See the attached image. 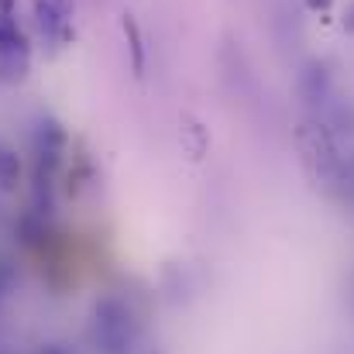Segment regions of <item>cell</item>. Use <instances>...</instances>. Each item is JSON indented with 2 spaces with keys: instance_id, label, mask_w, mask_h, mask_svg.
Masks as SVG:
<instances>
[{
  "instance_id": "1",
  "label": "cell",
  "mask_w": 354,
  "mask_h": 354,
  "mask_svg": "<svg viewBox=\"0 0 354 354\" xmlns=\"http://www.w3.org/2000/svg\"><path fill=\"white\" fill-rule=\"evenodd\" d=\"M93 337L100 354H134L138 348V320L118 296H104L93 306Z\"/></svg>"
},
{
  "instance_id": "2",
  "label": "cell",
  "mask_w": 354,
  "mask_h": 354,
  "mask_svg": "<svg viewBox=\"0 0 354 354\" xmlns=\"http://www.w3.org/2000/svg\"><path fill=\"white\" fill-rule=\"evenodd\" d=\"M31 69V45L14 10H0V83H21Z\"/></svg>"
},
{
  "instance_id": "3",
  "label": "cell",
  "mask_w": 354,
  "mask_h": 354,
  "mask_svg": "<svg viewBox=\"0 0 354 354\" xmlns=\"http://www.w3.org/2000/svg\"><path fill=\"white\" fill-rule=\"evenodd\" d=\"M120 28H124V38H127V52H131V69H134V76L141 80V76H145V66H148L141 24H138V17H134V14H124V17H120Z\"/></svg>"
},
{
  "instance_id": "4",
  "label": "cell",
  "mask_w": 354,
  "mask_h": 354,
  "mask_svg": "<svg viewBox=\"0 0 354 354\" xmlns=\"http://www.w3.org/2000/svg\"><path fill=\"white\" fill-rule=\"evenodd\" d=\"M21 155L10 148V145H0V189L3 193H14L17 183H21Z\"/></svg>"
},
{
  "instance_id": "5",
  "label": "cell",
  "mask_w": 354,
  "mask_h": 354,
  "mask_svg": "<svg viewBox=\"0 0 354 354\" xmlns=\"http://www.w3.org/2000/svg\"><path fill=\"white\" fill-rule=\"evenodd\" d=\"M303 93L317 104H327L330 100V76H327V69L324 66H310L306 69V76H303Z\"/></svg>"
},
{
  "instance_id": "6",
  "label": "cell",
  "mask_w": 354,
  "mask_h": 354,
  "mask_svg": "<svg viewBox=\"0 0 354 354\" xmlns=\"http://www.w3.org/2000/svg\"><path fill=\"white\" fill-rule=\"evenodd\" d=\"M90 179H93V165H90V158L80 151V155L73 158V169H69V193H83V186H90Z\"/></svg>"
},
{
  "instance_id": "7",
  "label": "cell",
  "mask_w": 354,
  "mask_h": 354,
  "mask_svg": "<svg viewBox=\"0 0 354 354\" xmlns=\"http://www.w3.org/2000/svg\"><path fill=\"white\" fill-rule=\"evenodd\" d=\"M183 138H189V145H193V158H203V148H207V134H203V127L196 124L193 118H183Z\"/></svg>"
},
{
  "instance_id": "8",
  "label": "cell",
  "mask_w": 354,
  "mask_h": 354,
  "mask_svg": "<svg viewBox=\"0 0 354 354\" xmlns=\"http://www.w3.org/2000/svg\"><path fill=\"white\" fill-rule=\"evenodd\" d=\"M14 286H17V265H14L10 258L0 254V299H3Z\"/></svg>"
},
{
  "instance_id": "9",
  "label": "cell",
  "mask_w": 354,
  "mask_h": 354,
  "mask_svg": "<svg viewBox=\"0 0 354 354\" xmlns=\"http://www.w3.org/2000/svg\"><path fill=\"white\" fill-rule=\"evenodd\" d=\"M306 7H310V10H317V14H324V10H330V7H334V0H306Z\"/></svg>"
},
{
  "instance_id": "10",
  "label": "cell",
  "mask_w": 354,
  "mask_h": 354,
  "mask_svg": "<svg viewBox=\"0 0 354 354\" xmlns=\"http://www.w3.org/2000/svg\"><path fill=\"white\" fill-rule=\"evenodd\" d=\"M52 3H55L62 14H69V17H73V10H76V0H52Z\"/></svg>"
},
{
  "instance_id": "11",
  "label": "cell",
  "mask_w": 354,
  "mask_h": 354,
  "mask_svg": "<svg viewBox=\"0 0 354 354\" xmlns=\"http://www.w3.org/2000/svg\"><path fill=\"white\" fill-rule=\"evenodd\" d=\"M344 28H348V31L354 35V3L348 7V14H344Z\"/></svg>"
},
{
  "instance_id": "12",
  "label": "cell",
  "mask_w": 354,
  "mask_h": 354,
  "mask_svg": "<svg viewBox=\"0 0 354 354\" xmlns=\"http://www.w3.org/2000/svg\"><path fill=\"white\" fill-rule=\"evenodd\" d=\"M38 354H66V351H62L59 344H45V348H41V351H38Z\"/></svg>"
}]
</instances>
